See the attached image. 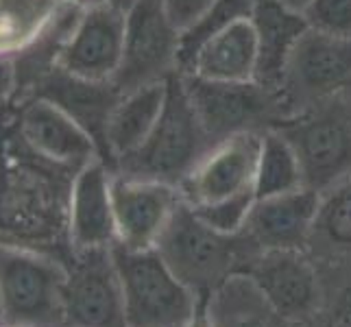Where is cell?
Wrapping results in <instances>:
<instances>
[{
  "label": "cell",
  "mask_w": 351,
  "mask_h": 327,
  "mask_svg": "<svg viewBox=\"0 0 351 327\" xmlns=\"http://www.w3.org/2000/svg\"><path fill=\"white\" fill-rule=\"evenodd\" d=\"M181 81L214 144L242 131L275 129L282 120L290 118L282 94L260 86L258 81L223 83L195 75H181Z\"/></svg>",
  "instance_id": "obj_6"
},
{
  "label": "cell",
  "mask_w": 351,
  "mask_h": 327,
  "mask_svg": "<svg viewBox=\"0 0 351 327\" xmlns=\"http://www.w3.org/2000/svg\"><path fill=\"white\" fill-rule=\"evenodd\" d=\"M179 29L162 0H131L125 9V46L116 77L120 94L179 72Z\"/></svg>",
  "instance_id": "obj_7"
},
{
  "label": "cell",
  "mask_w": 351,
  "mask_h": 327,
  "mask_svg": "<svg viewBox=\"0 0 351 327\" xmlns=\"http://www.w3.org/2000/svg\"><path fill=\"white\" fill-rule=\"evenodd\" d=\"M24 96H38V99L51 101L62 112H66L79 127L90 133L103 160L107 120L123 96L114 86V81H90L70 75L64 68H55Z\"/></svg>",
  "instance_id": "obj_17"
},
{
  "label": "cell",
  "mask_w": 351,
  "mask_h": 327,
  "mask_svg": "<svg viewBox=\"0 0 351 327\" xmlns=\"http://www.w3.org/2000/svg\"><path fill=\"white\" fill-rule=\"evenodd\" d=\"M208 81L247 83L258 75V38L251 20L232 24L205 42L192 57L186 72Z\"/></svg>",
  "instance_id": "obj_21"
},
{
  "label": "cell",
  "mask_w": 351,
  "mask_h": 327,
  "mask_svg": "<svg viewBox=\"0 0 351 327\" xmlns=\"http://www.w3.org/2000/svg\"><path fill=\"white\" fill-rule=\"evenodd\" d=\"M256 203V192H245L232 199H223L216 203H205V205H190L195 214L201 218L205 225L221 234H240L245 232L249 212Z\"/></svg>",
  "instance_id": "obj_27"
},
{
  "label": "cell",
  "mask_w": 351,
  "mask_h": 327,
  "mask_svg": "<svg viewBox=\"0 0 351 327\" xmlns=\"http://www.w3.org/2000/svg\"><path fill=\"white\" fill-rule=\"evenodd\" d=\"M155 249L195 293H214L234 275H247L262 256V249L247 232H216L184 199L164 227Z\"/></svg>",
  "instance_id": "obj_2"
},
{
  "label": "cell",
  "mask_w": 351,
  "mask_h": 327,
  "mask_svg": "<svg viewBox=\"0 0 351 327\" xmlns=\"http://www.w3.org/2000/svg\"><path fill=\"white\" fill-rule=\"evenodd\" d=\"M66 264L42 251L0 242L5 325L64 327Z\"/></svg>",
  "instance_id": "obj_5"
},
{
  "label": "cell",
  "mask_w": 351,
  "mask_h": 327,
  "mask_svg": "<svg viewBox=\"0 0 351 327\" xmlns=\"http://www.w3.org/2000/svg\"><path fill=\"white\" fill-rule=\"evenodd\" d=\"M321 205V192L299 188L280 197L258 199L249 212L245 232L262 251L295 249L301 251L314 232Z\"/></svg>",
  "instance_id": "obj_16"
},
{
  "label": "cell",
  "mask_w": 351,
  "mask_h": 327,
  "mask_svg": "<svg viewBox=\"0 0 351 327\" xmlns=\"http://www.w3.org/2000/svg\"><path fill=\"white\" fill-rule=\"evenodd\" d=\"M210 312L216 327H277L275 310L266 304L249 280V275H234L210 299Z\"/></svg>",
  "instance_id": "obj_24"
},
{
  "label": "cell",
  "mask_w": 351,
  "mask_h": 327,
  "mask_svg": "<svg viewBox=\"0 0 351 327\" xmlns=\"http://www.w3.org/2000/svg\"><path fill=\"white\" fill-rule=\"evenodd\" d=\"M306 188L304 171L295 147L280 129L262 131V147L258 157V171L253 192L258 199L280 197L286 192Z\"/></svg>",
  "instance_id": "obj_23"
},
{
  "label": "cell",
  "mask_w": 351,
  "mask_h": 327,
  "mask_svg": "<svg viewBox=\"0 0 351 327\" xmlns=\"http://www.w3.org/2000/svg\"><path fill=\"white\" fill-rule=\"evenodd\" d=\"M123 286L127 327H186L197 308V293L171 271L162 253L112 245Z\"/></svg>",
  "instance_id": "obj_4"
},
{
  "label": "cell",
  "mask_w": 351,
  "mask_h": 327,
  "mask_svg": "<svg viewBox=\"0 0 351 327\" xmlns=\"http://www.w3.org/2000/svg\"><path fill=\"white\" fill-rule=\"evenodd\" d=\"M210 299L212 293H197V308L186 327H216L210 312Z\"/></svg>",
  "instance_id": "obj_31"
},
{
  "label": "cell",
  "mask_w": 351,
  "mask_h": 327,
  "mask_svg": "<svg viewBox=\"0 0 351 327\" xmlns=\"http://www.w3.org/2000/svg\"><path fill=\"white\" fill-rule=\"evenodd\" d=\"M251 24L258 38V75L260 86L273 92L282 90L288 59L297 42L310 29L304 11H297L284 0H256Z\"/></svg>",
  "instance_id": "obj_19"
},
{
  "label": "cell",
  "mask_w": 351,
  "mask_h": 327,
  "mask_svg": "<svg viewBox=\"0 0 351 327\" xmlns=\"http://www.w3.org/2000/svg\"><path fill=\"white\" fill-rule=\"evenodd\" d=\"M81 168L57 164L33 151L16 127L14 96L0 105V242L62 260L70 245V195Z\"/></svg>",
  "instance_id": "obj_1"
},
{
  "label": "cell",
  "mask_w": 351,
  "mask_h": 327,
  "mask_svg": "<svg viewBox=\"0 0 351 327\" xmlns=\"http://www.w3.org/2000/svg\"><path fill=\"white\" fill-rule=\"evenodd\" d=\"M351 88V38L308 29L288 59L282 99L290 116L336 99Z\"/></svg>",
  "instance_id": "obj_8"
},
{
  "label": "cell",
  "mask_w": 351,
  "mask_h": 327,
  "mask_svg": "<svg viewBox=\"0 0 351 327\" xmlns=\"http://www.w3.org/2000/svg\"><path fill=\"white\" fill-rule=\"evenodd\" d=\"M260 147L262 131H242L214 144L179 186L181 199L190 205H205L253 192Z\"/></svg>",
  "instance_id": "obj_11"
},
{
  "label": "cell",
  "mask_w": 351,
  "mask_h": 327,
  "mask_svg": "<svg viewBox=\"0 0 351 327\" xmlns=\"http://www.w3.org/2000/svg\"><path fill=\"white\" fill-rule=\"evenodd\" d=\"M81 5L64 0L33 38L11 55L16 70V96L29 94L38 83L59 68L64 48L81 16Z\"/></svg>",
  "instance_id": "obj_22"
},
{
  "label": "cell",
  "mask_w": 351,
  "mask_h": 327,
  "mask_svg": "<svg viewBox=\"0 0 351 327\" xmlns=\"http://www.w3.org/2000/svg\"><path fill=\"white\" fill-rule=\"evenodd\" d=\"M3 327H38V325H3Z\"/></svg>",
  "instance_id": "obj_36"
},
{
  "label": "cell",
  "mask_w": 351,
  "mask_h": 327,
  "mask_svg": "<svg viewBox=\"0 0 351 327\" xmlns=\"http://www.w3.org/2000/svg\"><path fill=\"white\" fill-rule=\"evenodd\" d=\"M72 3H77V5H81V7L96 5V3H112V5H116V7L127 9V7L131 5V0H72Z\"/></svg>",
  "instance_id": "obj_33"
},
{
  "label": "cell",
  "mask_w": 351,
  "mask_h": 327,
  "mask_svg": "<svg viewBox=\"0 0 351 327\" xmlns=\"http://www.w3.org/2000/svg\"><path fill=\"white\" fill-rule=\"evenodd\" d=\"M125 46V9L96 3L81 9L59 68L90 81H112Z\"/></svg>",
  "instance_id": "obj_12"
},
{
  "label": "cell",
  "mask_w": 351,
  "mask_h": 327,
  "mask_svg": "<svg viewBox=\"0 0 351 327\" xmlns=\"http://www.w3.org/2000/svg\"><path fill=\"white\" fill-rule=\"evenodd\" d=\"M14 107L16 127L33 151L72 168H83L96 157L101 160L90 133L51 101L14 94Z\"/></svg>",
  "instance_id": "obj_14"
},
{
  "label": "cell",
  "mask_w": 351,
  "mask_h": 327,
  "mask_svg": "<svg viewBox=\"0 0 351 327\" xmlns=\"http://www.w3.org/2000/svg\"><path fill=\"white\" fill-rule=\"evenodd\" d=\"M64 327H127L123 286L112 247L75 251L68 262Z\"/></svg>",
  "instance_id": "obj_10"
},
{
  "label": "cell",
  "mask_w": 351,
  "mask_h": 327,
  "mask_svg": "<svg viewBox=\"0 0 351 327\" xmlns=\"http://www.w3.org/2000/svg\"><path fill=\"white\" fill-rule=\"evenodd\" d=\"M275 129L295 147L306 188L323 192L351 175V118L341 109L310 107Z\"/></svg>",
  "instance_id": "obj_9"
},
{
  "label": "cell",
  "mask_w": 351,
  "mask_h": 327,
  "mask_svg": "<svg viewBox=\"0 0 351 327\" xmlns=\"http://www.w3.org/2000/svg\"><path fill=\"white\" fill-rule=\"evenodd\" d=\"M286 5H290L293 9H297V11H304L306 9V5L310 3V0H284Z\"/></svg>",
  "instance_id": "obj_34"
},
{
  "label": "cell",
  "mask_w": 351,
  "mask_h": 327,
  "mask_svg": "<svg viewBox=\"0 0 351 327\" xmlns=\"http://www.w3.org/2000/svg\"><path fill=\"white\" fill-rule=\"evenodd\" d=\"M181 201L179 188L151 179L112 175V203L118 242L129 249H151Z\"/></svg>",
  "instance_id": "obj_13"
},
{
  "label": "cell",
  "mask_w": 351,
  "mask_h": 327,
  "mask_svg": "<svg viewBox=\"0 0 351 327\" xmlns=\"http://www.w3.org/2000/svg\"><path fill=\"white\" fill-rule=\"evenodd\" d=\"M253 3L256 0H212V5L179 33V75L186 72L195 53L214 35L223 33L236 22L251 20Z\"/></svg>",
  "instance_id": "obj_25"
},
{
  "label": "cell",
  "mask_w": 351,
  "mask_h": 327,
  "mask_svg": "<svg viewBox=\"0 0 351 327\" xmlns=\"http://www.w3.org/2000/svg\"><path fill=\"white\" fill-rule=\"evenodd\" d=\"M112 171L103 160H92L81 168L70 195V245L72 251L110 249L118 242L114 203H112Z\"/></svg>",
  "instance_id": "obj_15"
},
{
  "label": "cell",
  "mask_w": 351,
  "mask_h": 327,
  "mask_svg": "<svg viewBox=\"0 0 351 327\" xmlns=\"http://www.w3.org/2000/svg\"><path fill=\"white\" fill-rule=\"evenodd\" d=\"M332 327H351V304L336 312V319H332Z\"/></svg>",
  "instance_id": "obj_32"
},
{
  "label": "cell",
  "mask_w": 351,
  "mask_h": 327,
  "mask_svg": "<svg viewBox=\"0 0 351 327\" xmlns=\"http://www.w3.org/2000/svg\"><path fill=\"white\" fill-rule=\"evenodd\" d=\"M166 81L149 83V86H142L138 90L125 92L116 103L105 127L103 155V162L112 173H116L118 160L140 149L144 140L151 136L166 103Z\"/></svg>",
  "instance_id": "obj_20"
},
{
  "label": "cell",
  "mask_w": 351,
  "mask_h": 327,
  "mask_svg": "<svg viewBox=\"0 0 351 327\" xmlns=\"http://www.w3.org/2000/svg\"><path fill=\"white\" fill-rule=\"evenodd\" d=\"M247 275L277 317H299L317 304V273L301 251H262Z\"/></svg>",
  "instance_id": "obj_18"
},
{
  "label": "cell",
  "mask_w": 351,
  "mask_h": 327,
  "mask_svg": "<svg viewBox=\"0 0 351 327\" xmlns=\"http://www.w3.org/2000/svg\"><path fill=\"white\" fill-rule=\"evenodd\" d=\"M314 232H319L332 247H351V175L330 188L328 197H321Z\"/></svg>",
  "instance_id": "obj_26"
},
{
  "label": "cell",
  "mask_w": 351,
  "mask_h": 327,
  "mask_svg": "<svg viewBox=\"0 0 351 327\" xmlns=\"http://www.w3.org/2000/svg\"><path fill=\"white\" fill-rule=\"evenodd\" d=\"M166 103L151 136L140 149L118 160L114 175L181 186L214 147L192 107L181 75L168 77Z\"/></svg>",
  "instance_id": "obj_3"
},
{
  "label": "cell",
  "mask_w": 351,
  "mask_h": 327,
  "mask_svg": "<svg viewBox=\"0 0 351 327\" xmlns=\"http://www.w3.org/2000/svg\"><path fill=\"white\" fill-rule=\"evenodd\" d=\"M304 16L314 31L351 38V0H310Z\"/></svg>",
  "instance_id": "obj_28"
},
{
  "label": "cell",
  "mask_w": 351,
  "mask_h": 327,
  "mask_svg": "<svg viewBox=\"0 0 351 327\" xmlns=\"http://www.w3.org/2000/svg\"><path fill=\"white\" fill-rule=\"evenodd\" d=\"M5 325V319H3V301H0V327Z\"/></svg>",
  "instance_id": "obj_35"
},
{
  "label": "cell",
  "mask_w": 351,
  "mask_h": 327,
  "mask_svg": "<svg viewBox=\"0 0 351 327\" xmlns=\"http://www.w3.org/2000/svg\"><path fill=\"white\" fill-rule=\"evenodd\" d=\"M162 5L175 27L184 31L212 5V0H162Z\"/></svg>",
  "instance_id": "obj_29"
},
{
  "label": "cell",
  "mask_w": 351,
  "mask_h": 327,
  "mask_svg": "<svg viewBox=\"0 0 351 327\" xmlns=\"http://www.w3.org/2000/svg\"><path fill=\"white\" fill-rule=\"evenodd\" d=\"M16 94V70L9 55H0V105Z\"/></svg>",
  "instance_id": "obj_30"
}]
</instances>
